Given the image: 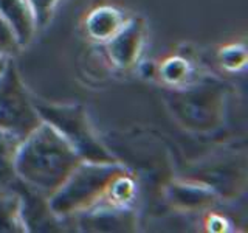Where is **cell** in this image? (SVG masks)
I'll return each mask as SVG.
<instances>
[{
	"label": "cell",
	"instance_id": "obj_5",
	"mask_svg": "<svg viewBox=\"0 0 248 233\" xmlns=\"http://www.w3.org/2000/svg\"><path fill=\"white\" fill-rule=\"evenodd\" d=\"M44 120L11 61L0 75V129L23 138Z\"/></svg>",
	"mask_w": 248,
	"mask_h": 233
},
{
	"label": "cell",
	"instance_id": "obj_2",
	"mask_svg": "<svg viewBox=\"0 0 248 233\" xmlns=\"http://www.w3.org/2000/svg\"><path fill=\"white\" fill-rule=\"evenodd\" d=\"M127 169L120 163L82 162L68 179L48 198L51 212L58 217H65L75 213H84L96 207L101 200H110L113 183Z\"/></svg>",
	"mask_w": 248,
	"mask_h": 233
},
{
	"label": "cell",
	"instance_id": "obj_4",
	"mask_svg": "<svg viewBox=\"0 0 248 233\" xmlns=\"http://www.w3.org/2000/svg\"><path fill=\"white\" fill-rule=\"evenodd\" d=\"M33 101L41 118L51 124L75 148V151L81 155L82 160L98 163L116 162L113 155L96 138L82 106L54 104L37 100Z\"/></svg>",
	"mask_w": 248,
	"mask_h": 233
},
{
	"label": "cell",
	"instance_id": "obj_11",
	"mask_svg": "<svg viewBox=\"0 0 248 233\" xmlns=\"http://www.w3.org/2000/svg\"><path fill=\"white\" fill-rule=\"evenodd\" d=\"M174 200L185 207H202L213 202V191L202 186H175L174 188Z\"/></svg>",
	"mask_w": 248,
	"mask_h": 233
},
{
	"label": "cell",
	"instance_id": "obj_1",
	"mask_svg": "<svg viewBox=\"0 0 248 233\" xmlns=\"http://www.w3.org/2000/svg\"><path fill=\"white\" fill-rule=\"evenodd\" d=\"M82 162L75 148L51 124L42 121L22 138L14 165L22 182L50 198Z\"/></svg>",
	"mask_w": 248,
	"mask_h": 233
},
{
	"label": "cell",
	"instance_id": "obj_9",
	"mask_svg": "<svg viewBox=\"0 0 248 233\" xmlns=\"http://www.w3.org/2000/svg\"><path fill=\"white\" fill-rule=\"evenodd\" d=\"M0 16L10 23L22 47L33 41L37 28L27 0H0Z\"/></svg>",
	"mask_w": 248,
	"mask_h": 233
},
{
	"label": "cell",
	"instance_id": "obj_16",
	"mask_svg": "<svg viewBox=\"0 0 248 233\" xmlns=\"http://www.w3.org/2000/svg\"><path fill=\"white\" fill-rule=\"evenodd\" d=\"M13 196H14L13 193H8V191H5V190L0 188V205H3L5 202H6V200H10Z\"/></svg>",
	"mask_w": 248,
	"mask_h": 233
},
{
	"label": "cell",
	"instance_id": "obj_13",
	"mask_svg": "<svg viewBox=\"0 0 248 233\" xmlns=\"http://www.w3.org/2000/svg\"><path fill=\"white\" fill-rule=\"evenodd\" d=\"M27 2L31 8V11H33L36 28L42 30L50 22L51 16L61 0H27Z\"/></svg>",
	"mask_w": 248,
	"mask_h": 233
},
{
	"label": "cell",
	"instance_id": "obj_14",
	"mask_svg": "<svg viewBox=\"0 0 248 233\" xmlns=\"http://www.w3.org/2000/svg\"><path fill=\"white\" fill-rule=\"evenodd\" d=\"M186 73H188V66L186 62L180 58H174L168 62L161 68V76L170 84H177L185 80Z\"/></svg>",
	"mask_w": 248,
	"mask_h": 233
},
{
	"label": "cell",
	"instance_id": "obj_17",
	"mask_svg": "<svg viewBox=\"0 0 248 233\" xmlns=\"http://www.w3.org/2000/svg\"><path fill=\"white\" fill-rule=\"evenodd\" d=\"M8 61H10V59H6V58H3V56H0V75L3 73V70H5V67H6V64H8Z\"/></svg>",
	"mask_w": 248,
	"mask_h": 233
},
{
	"label": "cell",
	"instance_id": "obj_8",
	"mask_svg": "<svg viewBox=\"0 0 248 233\" xmlns=\"http://www.w3.org/2000/svg\"><path fill=\"white\" fill-rule=\"evenodd\" d=\"M20 142V137L0 129V188L16 196H19L27 186V183L19 179L14 165Z\"/></svg>",
	"mask_w": 248,
	"mask_h": 233
},
{
	"label": "cell",
	"instance_id": "obj_6",
	"mask_svg": "<svg viewBox=\"0 0 248 233\" xmlns=\"http://www.w3.org/2000/svg\"><path fill=\"white\" fill-rule=\"evenodd\" d=\"M144 41V23L140 17H132L106 41V51L115 67L127 70L135 64Z\"/></svg>",
	"mask_w": 248,
	"mask_h": 233
},
{
	"label": "cell",
	"instance_id": "obj_15",
	"mask_svg": "<svg viewBox=\"0 0 248 233\" xmlns=\"http://www.w3.org/2000/svg\"><path fill=\"white\" fill-rule=\"evenodd\" d=\"M245 49L244 47H237V45H232L230 49H225L222 51V62L225 67L228 68H240L245 66Z\"/></svg>",
	"mask_w": 248,
	"mask_h": 233
},
{
	"label": "cell",
	"instance_id": "obj_10",
	"mask_svg": "<svg viewBox=\"0 0 248 233\" xmlns=\"http://www.w3.org/2000/svg\"><path fill=\"white\" fill-rule=\"evenodd\" d=\"M123 14L112 6H99L93 10L87 20H85V28L87 34L96 41H108L116 31L124 25Z\"/></svg>",
	"mask_w": 248,
	"mask_h": 233
},
{
	"label": "cell",
	"instance_id": "obj_7",
	"mask_svg": "<svg viewBox=\"0 0 248 233\" xmlns=\"http://www.w3.org/2000/svg\"><path fill=\"white\" fill-rule=\"evenodd\" d=\"M81 225L89 230H132L135 225V215L126 205L101 207L84 212Z\"/></svg>",
	"mask_w": 248,
	"mask_h": 233
},
{
	"label": "cell",
	"instance_id": "obj_3",
	"mask_svg": "<svg viewBox=\"0 0 248 233\" xmlns=\"http://www.w3.org/2000/svg\"><path fill=\"white\" fill-rule=\"evenodd\" d=\"M166 103L175 120L192 132H209L223 121L227 89L222 84L202 83L168 93Z\"/></svg>",
	"mask_w": 248,
	"mask_h": 233
},
{
	"label": "cell",
	"instance_id": "obj_12",
	"mask_svg": "<svg viewBox=\"0 0 248 233\" xmlns=\"http://www.w3.org/2000/svg\"><path fill=\"white\" fill-rule=\"evenodd\" d=\"M20 49L22 45L19 44L13 28L10 27V23L0 16V56L11 59L14 56H17Z\"/></svg>",
	"mask_w": 248,
	"mask_h": 233
}]
</instances>
